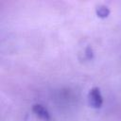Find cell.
<instances>
[{
  "label": "cell",
  "mask_w": 121,
  "mask_h": 121,
  "mask_svg": "<svg viewBox=\"0 0 121 121\" xmlns=\"http://www.w3.org/2000/svg\"><path fill=\"white\" fill-rule=\"evenodd\" d=\"M88 101L91 107L93 108H100L103 103V97L100 93V90L98 87H94L90 90L88 94Z\"/></svg>",
  "instance_id": "obj_1"
},
{
  "label": "cell",
  "mask_w": 121,
  "mask_h": 121,
  "mask_svg": "<svg viewBox=\"0 0 121 121\" xmlns=\"http://www.w3.org/2000/svg\"><path fill=\"white\" fill-rule=\"evenodd\" d=\"M32 111L41 119H43L44 121H50L51 120L50 113H49V112L47 111V109L43 105H42V104H34L33 107H32Z\"/></svg>",
  "instance_id": "obj_2"
},
{
  "label": "cell",
  "mask_w": 121,
  "mask_h": 121,
  "mask_svg": "<svg viewBox=\"0 0 121 121\" xmlns=\"http://www.w3.org/2000/svg\"><path fill=\"white\" fill-rule=\"evenodd\" d=\"M95 11H96L97 16L100 17V18H106V17H108L109 14H110V9H108V7H106V6H104V5L98 6V7L96 8Z\"/></svg>",
  "instance_id": "obj_3"
}]
</instances>
